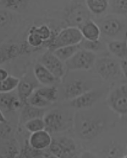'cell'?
<instances>
[{
  "instance_id": "obj_1",
  "label": "cell",
  "mask_w": 127,
  "mask_h": 158,
  "mask_svg": "<svg viewBox=\"0 0 127 158\" xmlns=\"http://www.w3.org/2000/svg\"><path fill=\"white\" fill-rule=\"evenodd\" d=\"M74 128L76 134L85 140L98 136L105 127V122L98 114L91 111H79L74 117Z\"/></svg>"
},
{
  "instance_id": "obj_2",
  "label": "cell",
  "mask_w": 127,
  "mask_h": 158,
  "mask_svg": "<svg viewBox=\"0 0 127 158\" xmlns=\"http://www.w3.org/2000/svg\"><path fill=\"white\" fill-rule=\"evenodd\" d=\"M82 40V34L79 28L68 27L61 30L53 38L51 43L48 45V50L53 52L62 47L79 45Z\"/></svg>"
},
{
  "instance_id": "obj_3",
  "label": "cell",
  "mask_w": 127,
  "mask_h": 158,
  "mask_svg": "<svg viewBox=\"0 0 127 158\" xmlns=\"http://www.w3.org/2000/svg\"><path fill=\"white\" fill-rule=\"evenodd\" d=\"M97 55L93 52L81 48L76 55L65 63L69 71H88L95 65Z\"/></svg>"
},
{
  "instance_id": "obj_4",
  "label": "cell",
  "mask_w": 127,
  "mask_h": 158,
  "mask_svg": "<svg viewBox=\"0 0 127 158\" xmlns=\"http://www.w3.org/2000/svg\"><path fill=\"white\" fill-rule=\"evenodd\" d=\"M95 66L98 75L106 81L119 78L122 74L120 62L111 57H101L97 59Z\"/></svg>"
},
{
  "instance_id": "obj_5",
  "label": "cell",
  "mask_w": 127,
  "mask_h": 158,
  "mask_svg": "<svg viewBox=\"0 0 127 158\" xmlns=\"http://www.w3.org/2000/svg\"><path fill=\"white\" fill-rule=\"evenodd\" d=\"M48 149L51 154L59 158H72L76 151V145L72 139L60 137L59 139H53Z\"/></svg>"
},
{
  "instance_id": "obj_6",
  "label": "cell",
  "mask_w": 127,
  "mask_h": 158,
  "mask_svg": "<svg viewBox=\"0 0 127 158\" xmlns=\"http://www.w3.org/2000/svg\"><path fill=\"white\" fill-rule=\"evenodd\" d=\"M40 63L44 65L58 81L65 75L66 70H67L65 64L60 60L53 52L48 50L44 53L42 56Z\"/></svg>"
},
{
  "instance_id": "obj_7",
  "label": "cell",
  "mask_w": 127,
  "mask_h": 158,
  "mask_svg": "<svg viewBox=\"0 0 127 158\" xmlns=\"http://www.w3.org/2000/svg\"><path fill=\"white\" fill-rule=\"evenodd\" d=\"M90 20L89 10L82 4H73L66 14V21L69 27L80 28L84 23Z\"/></svg>"
},
{
  "instance_id": "obj_8",
  "label": "cell",
  "mask_w": 127,
  "mask_h": 158,
  "mask_svg": "<svg viewBox=\"0 0 127 158\" xmlns=\"http://www.w3.org/2000/svg\"><path fill=\"white\" fill-rule=\"evenodd\" d=\"M45 122V130L48 133H58L67 127L68 121L65 116L58 110H52L43 117Z\"/></svg>"
},
{
  "instance_id": "obj_9",
  "label": "cell",
  "mask_w": 127,
  "mask_h": 158,
  "mask_svg": "<svg viewBox=\"0 0 127 158\" xmlns=\"http://www.w3.org/2000/svg\"><path fill=\"white\" fill-rule=\"evenodd\" d=\"M38 81L37 79L32 78L30 76H25L23 78L20 80V83L17 88V94L20 100L22 102V105L27 103L29 98L32 95L35 90L38 88Z\"/></svg>"
},
{
  "instance_id": "obj_10",
  "label": "cell",
  "mask_w": 127,
  "mask_h": 158,
  "mask_svg": "<svg viewBox=\"0 0 127 158\" xmlns=\"http://www.w3.org/2000/svg\"><path fill=\"white\" fill-rule=\"evenodd\" d=\"M102 95V92L100 90H89L86 93L82 94L76 99H73L69 101V106L76 109L83 110L93 106Z\"/></svg>"
},
{
  "instance_id": "obj_11",
  "label": "cell",
  "mask_w": 127,
  "mask_h": 158,
  "mask_svg": "<svg viewBox=\"0 0 127 158\" xmlns=\"http://www.w3.org/2000/svg\"><path fill=\"white\" fill-rule=\"evenodd\" d=\"M109 105L119 114L127 113V89L121 88L115 89L110 94Z\"/></svg>"
},
{
  "instance_id": "obj_12",
  "label": "cell",
  "mask_w": 127,
  "mask_h": 158,
  "mask_svg": "<svg viewBox=\"0 0 127 158\" xmlns=\"http://www.w3.org/2000/svg\"><path fill=\"white\" fill-rule=\"evenodd\" d=\"M89 90H91V86L87 82L80 79H76L66 84L64 92L65 98L71 100Z\"/></svg>"
},
{
  "instance_id": "obj_13",
  "label": "cell",
  "mask_w": 127,
  "mask_h": 158,
  "mask_svg": "<svg viewBox=\"0 0 127 158\" xmlns=\"http://www.w3.org/2000/svg\"><path fill=\"white\" fill-rule=\"evenodd\" d=\"M53 138L48 131L42 130L31 134L29 138V145L36 151H44L50 146Z\"/></svg>"
},
{
  "instance_id": "obj_14",
  "label": "cell",
  "mask_w": 127,
  "mask_h": 158,
  "mask_svg": "<svg viewBox=\"0 0 127 158\" xmlns=\"http://www.w3.org/2000/svg\"><path fill=\"white\" fill-rule=\"evenodd\" d=\"M33 74L38 83H41L44 87L54 86L55 83L58 82V79L41 63H37L35 65L33 68Z\"/></svg>"
},
{
  "instance_id": "obj_15",
  "label": "cell",
  "mask_w": 127,
  "mask_h": 158,
  "mask_svg": "<svg viewBox=\"0 0 127 158\" xmlns=\"http://www.w3.org/2000/svg\"><path fill=\"white\" fill-rule=\"evenodd\" d=\"M22 102L18 94L12 93L0 94V110L2 111H15L22 107Z\"/></svg>"
},
{
  "instance_id": "obj_16",
  "label": "cell",
  "mask_w": 127,
  "mask_h": 158,
  "mask_svg": "<svg viewBox=\"0 0 127 158\" xmlns=\"http://www.w3.org/2000/svg\"><path fill=\"white\" fill-rule=\"evenodd\" d=\"M101 32L106 35L108 37H115L120 33L123 29L122 21L116 17H109L102 21L100 25Z\"/></svg>"
},
{
  "instance_id": "obj_17",
  "label": "cell",
  "mask_w": 127,
  "mask_h": 158,
  "mask_svg": "<svg viewBox=\"0 0 127 158\" xmlns=\"http://www.w3.org/2000/svg\"><path fill=\"white\" fill-rule=\"evenodd\" d=\"M46 115L45 109L32 106L29 104H25L21 108L20 123L25 124L26 122L35 118H43Z\"/></svg>"
},
{
  "instance_id": "obj_18",
  "label": "cell",
  "mask_w": 127,
  "mask_h": 158,
  "mask_svg": "<svg viewBox=\"0 0 127 158\" xmlns=\"http://www.w3.org/2000/svg\"><path fill=\"white\" fill-rule=\"evenodd\" d=\"M22 52L21 48L16 44H4L0 45V65L16 58Z\"/></svg>"
},
{
  "instance_id": "obj_19",
  "label": "cell",
  "mask_w": 127,
  "mask_h": 158,
  "mask_svg": "<svg viewBox=\"0 0 127 158\" xmlns=\"http://www.w3.org/2000/svg\"><path fill=\"white\" fill-rule=\"evenodd\" d=\"M82 34L83 39L87 41H97L101 37V30L98 25L92 20H88L79 28Z\"/></svg>"
},
{
  "instance_id": "obj_20",
  "label": "cell",
  "mask_w": 127,
  "mask_h": 158,
  "mask_svg": "<svg viewBox=\"0 0 127 158\" xmlns=\"http://www.w3.org/2000/svg\"><path fill=\"white\" fill-rule=\"evenodd\" d=\"M109 52L117 58L127 60V41L126 40H113L108 44Z\"/></svg>"
},
{
  "instance_id": "obj_21",
  "label": "cell",
  "mask_w": 127,
  "mask_h": 158,
  "mask_svg": "<svg viewBox=\"0 0 127 158\" xmlns=\"http://www.w3.org/2000/svg\"><path fill=\"white\" fill-rule=\"evenodd\" d=\"M81 49L79 45H72V46H65L62 48H57L53 53L63 62H66L69 59L72 58L77 52Z\"/></svg>"
},
{
  "instance_id": "obj_22",
  "label": "cell",
  "mask_w": 127,
  "mask_h": 158,
  "mask_svg": "<svg viewBox=\"0 0 127 158\" xmlns=\"http://www.w3.org/2000/svg\"><path fill=\"white\" fill-rule=\"evenodd\" d=\"M35 93L42 97L45 100H47L51 105L58 100V89L55 86L38 88L35 90Z\"/></svg>"
},
{
  "instance_id": "obj_23",
  "label": "cell",
  "mask_w": 127,
  "mask_h": 158,
  "mask_svg": "<svg viewBox=\"0 0 127 158\" xmlns=\"http://www.w3.org/2000/svg\"><path fill=\"white\" fill-rule=\"evenodd\" d=\"M109 1L107 0H87L86 6L90 12L94 15H101L108 10Z\"/></svg>"
},
{
  "instance_id": "obj_24",
  "label": "cell",
  "mask_w": 127,
  "mask_h": 158,
  "mask_svg": "<svg viewBox=\"0 0 127 158\" xmlns=\"http://www.w3.org/2000/svg\"><path fill=\"white\" fill-rule=\"evenodd\" d=\"M20 80L14 76H9V77L0 82V94H8L14 92L18 88Z\"/></svg>"
},
{
  "instance_id": "obj_25",
  "label": "cell",
  "mask_w": 127,
  "mask_h": 158,
  "mask_svg": "<svg viewBox=\"0 0 127 158\" xmlns=\"http://www.w3.org/2000/svg\"><path fill=\"white\" fill-rule=\"evenodd\" d=\"M30 30L34 31L35 33H37L42 39L43 42H49L48 44L53 40V38H52L53 31L47 25H41L40 27H32Z\"/></svg>"
},
{
  "instance_id": "obj_26",
  "label": "cell",
  "mask_w": 127,
  "mask_h": 158,
  "mask_svg": "<svg viewBox=\"0 0 127 158\" xmlns=\"http://www.w3.org/2000/svg\"><path fill=\"white\" fill-rule=\"evenodd\" d=\"M25 127L26 130L30 133L33 134L36 132L45 130V122L43 118H35L32 120H30L25 123Z\"/></svg>"
},
{
  "instance_id": "obj_27",
  "label": "cell",
  "mask_w": 127,
  "mask_h": 158,
  "mask_svg": "<svg viewBox=\"0 0 127 158\" xmlns=\"http://www.w3.org/2000/svg\"><path fill=\"white\" fill-rule=\"evenodd\" d=\"M27 2L26 1H21V0H3L0 1V5L4 8H7L9 10L19 11L21 9L26 6Z\"/></svg>"
},
{
  "instance_id": "obj_28",
  "label": "cell",
  "mask_w": 127,
  "mask_h": 158,
  "mask_svg": "<svg viewBox=\"0 0 127 158\" xmlns=\"http://www.w3.org/2000/svg\"><path fill=\"white\" fill-rule=\"evenodd\" d=\"M80 47H81V48L95 53L97 51H99L102 48L103 44L99 40H97V41H87V40L83 39L82 42L80 44Z\"/></svg>"
},
{
  "instance_id": "obj_29",
  "label": "cell",
  "mask_w": 127,
  "mask_h": 158,
  "mask_svg": "<svg viewBox=\"0 0 127 158\" xmlns=\"http://www.w3.org/2000/svg\"><path fill=\"white\" fill-rule=\"evenodd\" d=\"M13 21V16L10 11L0 10V28H4L10 26Z\"/></svg>"
},
{
  "instance_id": "obj_30",
  "label": "cell",
  "mask_w": 127,
  "mask_h": 158,
  "mask_svg": "<svg viewBox=\"0 0 127 158\" xmlns=\"http://www.w3.org/2000/svg\"><path fill=\"white\" fill-rule=\"evenodd\" d=\"M27 44L32 48H38L41 45H42L43 41L37 33H35L34 31L30 30L29 34L27 36Z\"/></svg>"
},
{
  "instance_id": "obj_31",
  "label": "cell",
  "mask_w": 127,
  "mask_h": 158,
  "mask_svg": "<svg viewBox=\"0 0 127 158\" xmlns=\"http://www.w3.org/2000/svg\"><path fill=\"white\" fill-rule=\"evenodd\" d=\"M113 10L119 14H127V0L111 1L109 3Z\"/></svg>"
},
{
  "instance_id": "obj_32",
  "label": "cell",
  "mask_w": 127,
  "mask_h": 158,
  "mask_svg": "<svg viewBox=\"0 0 127 158\" xmlns=\"http://www.w3.org/2000/svg\"><path fill=\"white\" fill-rule=\"evenodd\" d=\"M20 156V151L16 143H11L7 148L5 158H18Z\"/></svg>"
},
{
  "instance_id": "obj_33",
  "label": "cell",
  "mask_w": 127,
  "mask_h": 158,
  "mask_svg": "<svg viewBox=\"0 0 127 158\" xmlns=\"http://www.w3.org/2000/svg\"><path fill=\"white\" fill-rule=\"evenodd\" d=\"M120 66L122 75L127 79V60H121L120 61Z\"/></svg>"
},
{
  "instance_id": "obj_34",
  "label": "cell",
  "mask_w": 127,
  "mask_h": 158,
  "mask_svg": "<svg viewBox=\"0 0 127 158\" xmlns=\"http://www.w3.org/2000/svg\"><path fill=\"white\" fill-rule=\"evenodd\" d=\"M118 154V150L116 147L109 148V151L107 152V158H115Z\"/></svg>"
},
{
  "instance_id": "obj_35",
  "label": "cell",
  "mask_w": 127,
  "mask_h": 158,
  "mask_svg": "<svg viewBox=\"0 0 127 158\" xmlns=\"http://www.w3.org/2000/svg\"><path fill=\"white\" fill-rule=\"evenodd\" d=\"M9 76L10 75H9V72H8L7 70L0 67V82L5 80L7 77H9Z\"/></svg>"
},
{
  "instance_id": "obj_36",
  "label": "cell",
  "mask_w": 127,
  "mask_h": 158,
  "mask_svg": "<svg viewBox=\"0 0 127 158\" xmlns=\"http://www.w3.org/2000/svg\"><path fill=\"white\" fill-rule=\"evenodd\" d=\"M79 158H97L95 156V155L92 153L91 151H83L82 153L81 154Z\"/></svg>"
},
{
  "instance_id": "obj_37",
  "label": "cell",
  "mask_w": 127,
  "mask_h": 158,
  "mask_svg": "<svg viewBox=\"0 0 127 158\" xmlns=\"http://www.w3.org/2000/svg\"><path fill=\"white\" fill-rule=\"evenodd\" d=\"M7 123V119L4 115V112L0 110V124H4Z\"/></svg>"
},
{
  "instance_id": "obj_38",
  "label": "cell",
  "mask_w": 127,
  "mask_h": 158,
  "mask_svg": "<svg viewBox=\"0 0 127 158\" xmlns=\"http://www.w3.org/2000/svg\"><path fill=\"white\" fill-rule=\"evenodd\" d=\"M46 158H59L58 157V156H54V155L53 154H48L47 156H46Z\"/></svg>"
},
{
  "instance_id": "obj_39",
  "label": "cell",
  "mask_w": 127,
  "mask_h": 158,
  "mask_svg": "<svg viewBox=\"0 0 127 158\" xmlns=\"http://www.w3.org/2000/svg\"><path fill=\"white\" fill-rule=\"evenodd\" d=\"M123 158H127V156H124Z\"/></svg>"
}]
</instances>
